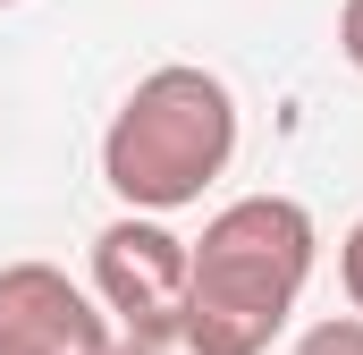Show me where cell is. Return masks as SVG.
<instances>
[{"instance_id": "1", "label": "cell", "mask_w": 363, "mask_h": 355, "mask_svg": "<svg viewBox=\"0 0 363 355\" xmlns=\"http://www.w3.org/2000/svg\"><path fill=\"white\" fill-rule=\"evenodd\" d=\"M321 254V229L296 195H245L228 212L203 220V237L186 246V330L211 355H271L287 330L304 279Z\"/></svg>"}, {"instance_id": "2", "label": "cell", "mask_w": 363, "mask_h": 355, "mask_svg": "<svg viewBox=\"0 0 363 355\" xmlns=\"http://www.w3.org/2000/svg\"><path fill=\"white\" fill-rule=\"evenodd\" d=\"M237 161V93L220 85L211 68H152L144 85L118 102L110 136H101V178L127 212L161 220L203 203V186Z\"/></svg>"}, {"instance_id": "3", "label": "cell", "mask_w": 363, "mask_h": 355, "mask_svg": "<svg viewBox=\"0 0 363 355\" xmlns=\"http://www.w3.org/2000/svg\"><path fill=\"white\" fill-rule=\"evenodd\" d=\"M93 305L127 330H161L186 313V237H169L144 212H118L93 237Z\"/></svg>"}, {"instance_id": "4", "label": "cell", "mask_w": 363, "mask_h": 355, "mask_svg": "<svg viewBox=\"0 0 363 355\" xmlns=\"http://www.w3.org/2000/svg\"><path fill=\"white\" fill-rule=\"evenodd\" d=\"M0 355H118V330L60 263H0Z\"/></svg>"}, {"instance_id": "5", "label": "cell", "mask_w": 363, "mask_h": 355, "mask_svg": "<svg viewBox=\"0 0 363 355\" xmlns=\"http://www.w3.org/2000/svg\"><path fill=\"white\" fill-rule=\"evenodd\" d=\"M118 355H211L186 322H161V330H118Z\"/></svg>"}, {"instance_id": "6", "label": "cell", "mask_w": 363, "mask_h": 355, "mask_svg": "<svg viewBox=\"0 0 363 355\" xmlns=\"http://www.w3.org/2000/svg\"><path fill=\"white\" fill-rule=\"evenodd\" d=\"M296 355H363V322L355 313H330V322H313L296 339Z\"/></svg>"}, {"instance_id": "7", "label": "cell", "mask_w": 363, "mask_h": 355, "mask_svg": "<svg viewBox=\"0 0 363 355\" xmlns=\"http://www.w3.org/2000/svg\"><path fill=\"white\" fill-rule=\"evenodd\" d=\"M338 288H347V305H355V322H363V220L338 237Z\"/></svg>"}, {"instance_id": "8", "label": "cell", "mask_w": 363, "mask_h": 355, "mask_svg": "<svg viewBox=\"0 0 363 355\" xmlns=\"http://www.w3.org/2000/svg\"><path fill=\"white\" fill-rule=\"evenodd\" d=\"M338 51H347V68L363 77V0H347V9H338Z\"/></svg>"}, {"instance_id": "9", "label": "cell", "mask_w": 363, "mask_h": 355, "mask_svg": "<svg viewBox=\"0 0 363 355\" xmlns=\"http://www.w3.org/2000/svg\"><path fill=\"white\" fill-rule=\"evenodd\" d=\"M0 9H17V0H0Z\"/></svg>"}]
</instances>
